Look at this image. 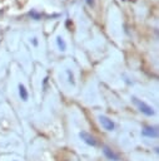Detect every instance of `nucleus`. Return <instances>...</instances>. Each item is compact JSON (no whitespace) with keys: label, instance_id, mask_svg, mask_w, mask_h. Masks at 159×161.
I'll return each mask as SVG.
<instances>
[{"label":"nucleus","instance_id":"nucleus-7","mask_svg":"<svg viewBox=\"0 0 159 161\" xmlns=\"http://www.w3.org/2000/svg\"><path fill=\"white\" fill-rule=\"evenodd\" d=\"M58 45H59V48H60V50H65V43H64V40H63V38H58Z\"/></svg>","mask_w":159,"mask_h":161},{"label":"nucleus","instance_id":"nucleus-2","mask_svg":"<svg viewBox=\"0 0 159 161\" xmlns=\"http://www.w3.org/2000/svg\"><path fill=\"white\" fill-rule=\"evenodd\" d=\"M79 136H80V138H81L86 145H89V146H91V147H96V146H98V141H96V138H95L93 135H90L89 132H86V131H81V132L79 133Z\"/></svg>","mask_w":159,"mask_h":161},{"label":"nucleus","instance_id":"nucleus-1","mask_svg":"<svg viewBox=\"0 0 159 161\" xmlns=\"http://www.w3.org/2000/svg\"><path fill=\"white\" fill-rule=\"evenodd\" d=\"M131 101H133V103L138 107V109H139L141 113H144L145 116H153V114H154V109H153V107H150V106L146 104L145 102L140 101V99L136 98V97H131Z\"/></svg>","mask_w":159,"mask_h":161},{"label":"nucleus","instance_id":"nucleus-3","mask_svg":"<svg viewBox=\"0 0 159 161\" xmlns=\"http://www.w3.org/2000/svg\"><path fill=\"white\" fill-rule=\"evenodd\" d=\"M99 122L101 123L103 128L106 130V131H113L115 128V123L109 117H106V116H100L99 117Z\"/></svg>","mask_w":159,"mask_h":161},{"label":"nucleus","instance_id":"nucleus-4","mask_svg":"<svg viewBox=\"0 0 159 161\" xmlns=\"http://www.w3.org/2000/svg\"><path fill=\"white\" fill-rule=\"evenodd\" d=\"M103 153L105 155L106 158H109V160H111V161H120L119 153H116L114 150H111V148L108 147V146H103Z\"/></svg>","mask_w":159,"mask_h":161},{"label":"nucleus","instance_id":"nucleus-5","mask_svg":"<svg viewBox=\"0 0 159 161\" xmlns=\"http://www.w3.org/2000/svg\"><path fill=\"white\" fill-rule=\"evenodd\" d=\"M141 135L144 137H149V138H155L158 137V128L156 127H151V126H146L143 128Z\"/></svg>","mask_w":159,"mask_h":161},{"label":"nucleus","instance_id":"nucleus-6","mask_svg":"<svg viewBox=\"0 0 159 161\" xmlns=\"http://www.w3.org/2000/svg\"><path fill=\"white\" fill-rule=\"evenodd\" d=\"M19 94H20V98H21L23 101H26L28 97H29V93H28L26 88H25L23 84H19Z\"/></svg>","mask_w":159,"mask_h":161}]
</instances>
